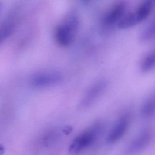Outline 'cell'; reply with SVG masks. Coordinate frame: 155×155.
Returning a JSON list of instances; mask_svg holds the SVG:
<instances>
[{"mask_svg": "<svg viewBox=\"0 0 155 155\" xmlns=\"http://www.w3.org/2000/svg\"><path fill=\"white\" fill-rule=\"evenodd\" d=\"M79 26V19L76 14L70 13L62 23L56 29L55 39L57 45L62 47L71 45L75 39Z\"/></svg>", "mask_w": 155, "mask_h": 155, "instance_id": "1", "label": "cell"}, {"mask_svg": "<svg viewBox=\"0 0 155 155\" xmlns=\"http://www.w3.org/2000/svg\"><path fill=\"white\" fill-rule=\"evenodd\" d=\"M103 128L102 124L96 123L79 134L71 143L69 152L77 154L91 146L100 135Z\"/></svg>", "mask_w": 155, "mask_h": 155, "instance_id": "2", "label": "cell"}, {"mask_svg": "<svg viewBox=\"0 0 155 155\" xmlns=\"http://www.w3.org/2000/svg\"><path fill=\"white\" fill-rule=\"evenodd\" d=\"M107 85V82L105 80H99L93 84L80 101L79 109H86L93 105L105 91Z\"/></svg>", "mask_w": 155, "mask_h": 155, "instance_id": "3", "label": "cell"}, {"mask_svg": "<svg viewBox=\"0 0 155 155\" xmlns=\"http://www.w3.org/2000/svg\"><path fill=\"white\" fill-rule=\"evenodd\" d=\"M62 78V74L58 72H41L33 75L31 79V84L35 87H47L59 84Z\"/></svg>", "mask_w": 155, "mask_h": 155, "instance_id": "4", "label": "cell"}, {"mask_svg": "<svg viewBox=\"0 0 155 155\" xmlns=\"http://www.w3.org/2000/svg\"><path fill=\"white\" fill-rule=\"evenodd\" d=\"M131 122V114L126 113L121 116L110 131L107 142L113 144L120 140L128 130Z\"/></svg>", "mask_w": 155, "mask_h": 155, "instance_id": "5", "label": "cell"}, {"mask_svg": "<svg viewBox=\"0 0 155 155\" xmlns=\"http://www.w3.org/2000/svg\"><path fill=\"white\" fill-rule=\"evenodd\" d=\"M152 137V133L149 130L142 132L127 146L125 155H135L143 152L151 143Z\"/></svg>", "mask_w": 155, "mask_h": 155, "instance_id": "6", "label": "cell"}, {"mask_svg": "<svg viewBox=\"0 0 155 155\" xmlns=\"http://www.w3.org/2000/svg\"><path fill=\"white\" fill-rule=\"evenodd\" d=\"M125 11L124 3L121 2L117 4L105 15L103 19L104 24L107 26H111L119 22L123 17Z\"/></svg>", "mask_w": 155, "mask_h": 155, "instance_id": "7", "label": "cell"}, {"mask_svg": "<svg viewBox=\"0 0 155 155\" xmlns=\"http://www.w3.org/2000/svg\"><path fill=\"white\" fill-rule=\"evenodd\" d=\"M15 27V21L10 17L0 25V45L11 35Z\"/></svg>", "mask_w": 155, "mask_h": 155, "instance_id": "8", "label": "cell"}, {"mask_svg": "<svg viewBox=\"0 0 155 155\" xmlns=\"http://www.w3.org/2000/svg\"><path fill=\"white\" fill-rule=\"evenodd\" d=\"M153 0H146L137 11L134 12L138 24L146 19L151 13L153 7Z\"/></svg>", "mask_w": 155, "mask_h": 155, "instance_id": "9", "label": "cell"}, {"mask_svg": "<svg viewBox=\"0 0 155 155\" xmlns=\"http://www.w3.org/2000/svg\"><path fill=\"white\" fill-rule=\"evenodd\" d=\"M142 115L146 118L152 117L155 113L154 96L149 97L145 100L141 109Z\"/></svg>", "mask_w": 155, "mask_h": 155, "instance_id": "10", "label": "cell"}, {"mask_svg": "<svg viewBox=\"0 0 155 155\" xmlns=\"http://www.w3.org/2000/svg\"><path fill=\"white\" fill-rule=\"evenodd\" d=\"M155 55L154 51L150 52L143 58L141 61L140 69L144 73L152 71L155 67Z\"/></svg>", "mask_w": 155, "mask_h": 155, "instance_id": "11", "label": "cell"}, {"mask_svg": "<svg viewBox=\"0 0 155 155\" xmlns=\"http://www.w3.org/2000/svg\"><path fill=\"white\" fill-rule=\"evenodd\" d=\"M138 24L135 12L127 14L122 17L118 23V27L122 29H127Z\"/></svg>", "mask_w": 155, "mask_h": 155, "instance_id": "12", "label": "cell"}, {"mask_svg": "<svg viewBox=\"0 0 155 155\" xmlns=\"http://www.w3.org/2000/svg\"><path fill=\"white\" fill-rule=\"evenodd\" d=\"M155 24L153 22L149 25L144 31L142 32L140 35V41L142 42H146L151 40L154 36Z\"/></svg>", "mask_w": 155, "mask_h": 155, "instance_id": "13", "label": "cell"}, {"mask_svg": "<svg viewBox=\"0 0 155 155\" xmlns=\"http://www.w3.org/2000/svg\"><path fill=\"white\" fill-rule=\"evenodd\" d=\"M4 153V147L2 145L0 144V155H2Z\"/></svg>", "mask_w": 155, "mask_h": 155, "instance_id": "14", "label": "cell"}, {"mask_svg": "<svg viewBox=\"0 0 155 155\" xmlns=\"http://www.w3.org/2000/svg\"><path fill=\"white\" fill-rule=\"evenodd\" d=\"M2 4L1 3V2H0V12H1V10H2Z\"/></svg>", "mask_w": 155, "mask_h": 155, "instance_id": "15", "label": "cell"}, {"mask_svg": "<svg viewBox=\"0 0 155 155\" xmlns=\"http://www.w3.org/2000/svg\"><path fill=\"white\" fill-rule=\"evenodd\" d=\"M83 2H87L89 1V0H83Z\"/></svg>", "mask_w": 155, "mask_h": 155, "instance_id": "16", "label": "cell"}, {"mask_svg": "<svg viewBox=\"0 0 155 155\" xmlns=\"http://www.w3.org/2000/svg\"><path fill=\"white\" fill-rule=\"evenodd\" d=\"M153 2H154V0H153Z\"/></svg>", "mask_w": 155, "mask_h": 155, "instance_id": "17", "label": "cell"}]
</instances>
